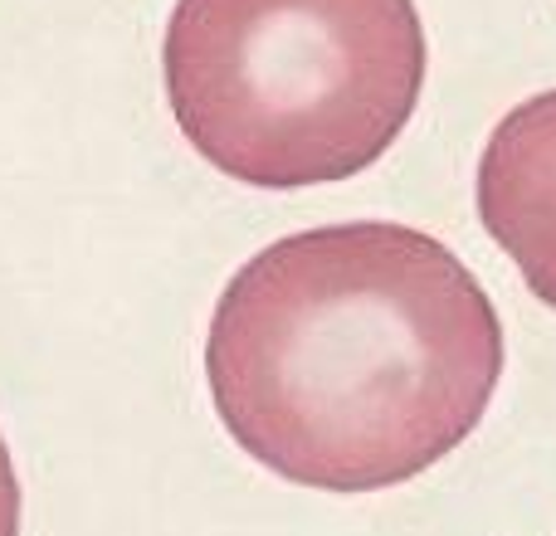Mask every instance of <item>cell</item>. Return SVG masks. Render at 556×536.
<instances>
[{
  "instance_id": "cell-1",
  "label": "cell",
  "mask_w": 556,
  "mask_h": 536,
  "mask_svg": "<svg viewBox=\"0 0 556 536\" xmlns=\"http://www.w3.org/2000/svg\"><path fill=\"white\" fill-rule=\"evenodd\" d=\"M503 375L473 268L391 220L274 240L220 293L205 381L230 439L317 493H381L454 454Z\"/></svg>"
},
{
  "instance_id": "cell-2",
  "label": "cell",
  "mask_w": 556,
  "mask_h": 536,
  "mask_svg": "<svg viewBox=\"0 0 556 536\" xmlns=\"http://www.w3.org/2000/svg\"><path fill=\"white\" fill-rule=\"evenodd\" d=\"M186 142L260 191L332 186L376 166L415 117V0H176L162 44Z\"/></svg>"
},
{
  "instance_id": "cell-3",
  "label": "cell",
  "mask_w": 556,
  "mask_h": 536,
  "mask_svg": "<svg viewBox=\"0 0 556 536\" xmlns=\"http://www.w3.org/2000/svg\"><path fill=\"white\" fill-rule=\"evenodd\" d=\"M479 220L532 297L556 307V88L493 127L479 162Z\"/></svg>"
},
{
  "instance_id": "cell-4",
  "label": "cell",
  "mask_w": 556,
  "mask_h": 536,
  "mask_svg": "<svg viewBox=\"0 0 556 536\" xmlns=\"http://www.w3.org/2000/svg\"><path fill=\"white\" fill-rule=\"evenodd\" d=\"M0 536H20V478L5 439H0Z\"/></svg>"
}]
</instances>
